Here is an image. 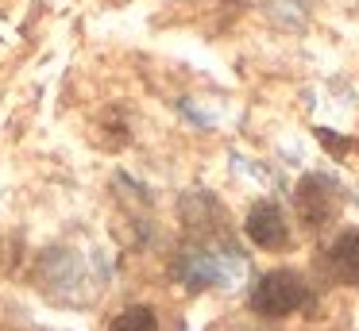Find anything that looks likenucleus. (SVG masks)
<instances>
[{"mask_svg":"<svg viewBox=\"0 0 359 331\" xmlns=\"http://www.w3.org/2000/svg\"><path fill=\"white\" fill-rule=\"evenodd\" d=\"M243 231H248V239L255 246H263V251H282V246L290 243V223H286V216H282V208L274 204V200H259L248 212Z\"/></svg>","mask_w":359,"mask_h":331,"instance_id":"obj_2","label":"nucleus"},{"mask_svg":"<svg viewBox=\"0 0 359 331\" xmlns=\"http://www.w3.org/2000/svg\"><path fill=\"white\" fill-rule=\"evenodd\" d=\"M328 266L344 285H359V231H348L328 246Z\"/></svg>","mask_w":359,"mask_h":331,"instance_id":"obj_4","label":"nucleus"},{"mask_svg":"<svg viewBox=\"0 0 359 331\" xmlns=\"http://www.w3.org/2000/svg\"><path fill=\"white\" fill-rule=\"evenodd\" d=\"M109 331H158V320H155V312L151 308H124V312L112 320V328Z\"/></svg>","mask_w":359,"mask_h":331,"instance_id":"obj_5","label":"nucleus"},{"mask_svg":"<svg viewBox=\"0 0 359 331\" xmlns=\"http://www.w3.org/2000/svg\"><path fill=\"white\" fill-rule=\"evenodd\" d=\"M309 300V289H305V277L294 274V269H271L255 281L251 289V308L266 320H282V316L297 312V308Z\"/></svg>","mask_w":359,"mask_h":331,"instance_id":"obj_1","label":"nucleus"},{"mask_svg":"<svg viewBox=\"0 0 359 331\" xmlns=\"http://www.w3.org/2000/svg\"><path fill=\"white\" fill-rule=\"evenodd\" d=\"M297 208H302V220L309 227H325L328 220L340 208V197H336V185L328 177H305L297 185Z\"/></svg>","mask_w":359,"mask_h":331,"instance_id":"obj_3","label":"nucleus"}]
</instances>
